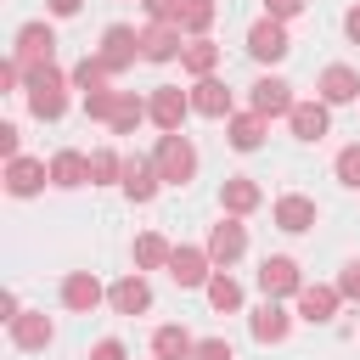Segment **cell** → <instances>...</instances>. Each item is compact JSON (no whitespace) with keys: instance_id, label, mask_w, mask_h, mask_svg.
<instances>
[{"instance_id":"obj_1","label":"cell","mask_w":360,"mask_h":360,"mask_svg":"<svg viewBox=\"0 0 360 360\" xmlns=\"http://www.w3.org/2000/svg\"><path fill=\"white\" fill-rule=\"evenodd\" d=\"M84 112L101 118L112 135H135V124L146 118V101H135V90H90L84 96Z\"/></svg>"},{"instance_id":"obj_2","label":"cell","mask_w":360,"mask_h":360,"mask_svg":"<svg viewBox=\"0 0 360 360\" xmlns=\"http://www.w3.org/2000/svg\"><path fill=\"white\" fill-rule=\"evenodd\" d=\"M28 112H34V118H62V112H68V79H62L56 62L28 68Z\"/></svg>"},{"instance_id":"obj_3","label":"cell","mask_w":360,"mask_h":360,"mask_svg":"<svg viewBox=\"0 0 360 360\" xmlns=\"http://www.w3.org/2000/svg\"><path fill=\"white\" fill-rule=\"evenodd\" d=\"M152 163H158V174L169 180V186H186L191 174H197V146L180 135V129H169L163 141H158V152H152Z\"/></svg>"},{"instance_id":"obj_4","label":"cell","mask_w":360,"mask_h":360,"mask_svg":"<svg viewBox=\"0 0 360 360\" xmlns=\"http://www.w3.org/2000/svg\"><path fill=\"white\" fill-rule=\"evenodd\" d=\"M56 56V34L45 28V22H22L17 28V51H11V62L17 68H45Z\"/></svg>"},{"instance_id":"obj_5","label":"cell","mask_w":360,"mask_h":360,"mask_svg":"<svg viewBox=\"0 0 360 360\" xmlns=\"http://www.w3.org/2000/svg\"><path fill=\"white\" fill-rule=\"evenodd\" d=\"M186 112H191V96H186V90H174V84H158V90H152V101H146V118H152L163 135H169V129H180V124H186Z\"/></svg>"},{"instance_id":"obj_6","label":"cell","mask_w":360,"mask_h":360,"mask_svg":"<svg viewBox=\"0 0 360 360\" xmlns=\"http://www.w3.org/2000/svg\"><path fill=\"white\" fill-rule=\"evenodd\" d=\"M101 62H107V73H124L135 56H141V34L135 28H124V22H112L107 34H101V51H96Z\"/></svg>"},{"instance_id":"obj_7","label":"cell","mask_w":360,"mask_h":360,"mask_svg":"<svg viewBox=\"0 0 360 360\" xmlns=\"http://www.w3.org/2000/svg\"><path fill=\"white\" fill-rule=\"evenodd\" d=\"M180 51H186L180 22H146V28H141V56H146V62H174Z\"/></svg>"},{"instance_id":"obj_8","label":"cell","mask_w":360,"mask_h":360,"mask_svg":"<svg viewBox=\"0 0 360 360\" xmlns=\"http://www.w3.org/2000/svg\"><path fill=\"white\" fill-rule=\"evenodd\" d=\"M248 51H253L259 62H281V56L292 51V39H287V28H281L276 17H264V22L248 28Z\"/></svg>"},{"instance_id":"obj_9","label":"cell","mask_w":360,"mask_h":360,"mask_svg":"<svg viewBox=\"0 0 360 360\" xmlns=\"http://www.w3.org/2000/svg\"><path fill=\"white\" fill-rule=\"evenodd\" d=\"M158 186H163V174H158L152 158H129V163H124V197H129V202H152Z\"/></svg>"},{"instance_id":"obj_10","label":"cell","mask_w":360,"mask_h":360,"mask_svg":"<svg viewBox=\"0 0 360 360\" xmlns=\"http://www.w3.org/2000/svg\"><path fill=\"white\" fill-rule=\"evenodd\" d=\"M242 253H248V231H242L236 219H219V225L208 231V259H214V264H236Z\"/></svg>"},{"instance_id":"obj_11","label":"cell","mask_w":360,"mask_h":360,"mask_svg":"<svg viewBox=\"0 0 360 360\" xmlns=\"http://www.w3.org/2000/svg\"><path fill=\"white\" fill-rule=\"evenodd\" d=\"M208 248H174L169 253V276L180 281V287H208Z\"/></svg>"},{"instance_id":"obj_12","label":"cell","mask_w":360,"mask_h":360,"mask_svg":"<svg viewBox=\"0 0 360 360\" xmlns=\"http://www.w3.org/2000/svg\"><path fill=\"white\" fill-rule=\"evenodd\" d=\"M259 287H264V298H287V292H298L304 281H298V264H292L287 253H276V259L259 264Z\"/></svg>"},{"instance_id":"obj_13","label":"cell","mask_w":360,"mask_h":360,"mask_svg":"<svg viewBox=\"0 0 360 360\" xmlns=\"http://www.w3.org/2000/svg\"><path fill=\"white\" fill-rule=\"evenodd\" d=\"M298 101H292V84L287 79H259L253 84V112H264V118H287Z\"/></svg>"},{"instance_id":"obj_14","label":"cell","mask_w":360,"mask_h":360,"mask_svg":"<svg viewBox=\"0 0 360 360\" xmlns=\"http://www.w3.org/2000/svg\"><path fill=\"white\" fill-rule=\"evenodd\" d=\"M45 180H51L45 163H34V158H6V191H11V197H34Z\"/></svg>"},{"instance_id":"obj_15","label":"cell","mask_w":360,"mask_h":360,"mask_svg":"<svg viewBox=\"0 0 360 360\" xmlns=\"http://www.w3.org/2000/svg\"><path fill=\"white\" fill-rule=\"evenodd\" d=\"M101 298H107V292H101V281H96L90 270H73V276L62 281V304H68L73 315H90V309H96Z\"/></svg>"},{"instance_id":"obj_16","label":"cell","mask_w":360,"mask_h":360,"mask_svg":"<svg viewBox=\"0 0 360 360\" xmlns=\"http://www.w3.org/2000/svg\"><path fill=\"white\" fill-rule=\"evenodd\" d=\"M191 112H202V118H231V90L208 73V79H197L191 84Z\"/></svg>"},{"instance_id":"obj_17","label":"cell","mask_w":360,"mask_h":360,"mask_svg":"<svg viewBox=\"0 0 360 360\" xmlns=\"http://www.w3.org/2000/svg\"><path fill=\"white\" fill-rule=\"evenodd\" d=\"M107 304H112L118 315H146V309H152V287H146L141 276H124V281H112Z\"/></svg>"},{"instance_id":"obj_18","label":"cell","mask_w":360,"mask_h":360,"mask_svg":"<svg viewBox=\"0 0 360 360\" xmlns=\"http://www.w3.org/2000/svg\"><path fill=\"white\" fill-rule=\"evenodd\" d=\"M354 96H360V73L343 68V62H332V68L321 73V101H326V107H343V101H354Z\"/></svg>"},{"instance_id":"obj_19","label":"cell","mask_w":360,"mask_h":360,"mask_svg":"<svg viewBox=\"0 0 360 360\" xmlns=\"http://www.w3.org/2000/svg\"><path fill=\"white\" fill-rule=\"evenodd\" d=\"M287 124H292V135H298V141H321L332 118H326V101H298V107L287 112Z\"/></svg>"},{"instance_id":"obj_20","label":"cell","mask_w":360,"mask_h":360,"mask_svg":"<svg viewBox=\"0 0 360 360\" xmlns=\"http://www.w3.org/2000/svg\"><path fill=\"white\" fill-rule=\"evenodd\" d=\"M84 180H90V158H84V152H56V158H51V186L73 191V186H84Z\"/></svg>"},{"instance_id":"obj_21","label":"cell","mask_w":360,"mask_h":360,"mask_svg":"<svg viewBox=\"0 0 360 360\" xmlns=\"http://www.w3.org/2000/svg\"><path fill=\"white\" fill-rule=\"evenodd\" d=\"M338 287H298V315L304 321H332L338 315Z\"/></svg>"},{"instance_id":"obj_22","label":"cell","mask_w":360,"mask_h":360,"mask_svg":"<svg viewBox=\"0 0 360 360\" xmlns=\"http://www.w3.org/2000/svg\"><path fill=\"white\" fill-rule=\"evenodd\" d=\"M287 326H292V321H287V309H281L276 298H264V304L253 309V338H259V343H281Z\"/></svg>"},{"instance_id":"obj_23","label":"cell","mask_w":360,"mask_h":360,"mask_svg":"<svg viewBox=\"0 0 360 360\" xmlns=\"http://www.w3.org/2000/svg\"><path fill=\"white\" fill-rule=\"evenodd\" d=\"M152 354H158V360H191L197 343H191L186 326H158V332H152Z\"/></svg>"},{"instance_id":"obj_24","label":"cell","mask_w":360,"mask_h":360,"mask_svg":"<svg viewBox=\"0 0 360 360\" xmlns=\"http://www.w3.org/2000/svg\"><path fill=\"white\" fill-rule=\"evenodd\" d=\"M180 62H186V73H197V79H208L214 68H219V45L214 39H186V51H180Z\"/></svg>"},{"instance_id":"obj_25","label":"cell","mask_w":360,"mask_h":360,"mask_svg":"<svg viewBox=\"0 0 360 360\" xmlns=\"http://www.w3.org/2000/svg\"><path fill=\"white\" fill-rule=\"evenodd\" d=\"M276 225L292 231V236L309 231V225H315V202H309V197H281V202H276Z\"/></svg>"},{"instance_id":"obj_26","label":"cell","mask_w":360,"mask_h":360,"mask_svg":"<svg viewBox=\"0 0 360 360\" xmlns=\"http://www.w3.org/2000/svg\"><path fill=\"white\" fill-rule=\"evenodd\" d=\"M225 135H231V146H236V152H253V146L264 141V112H236Z\"/></svg>"},{"instance_id":"obj_27","label":"cell","mask_w":360,"mask_h":360,"mask_svg":"<svg viewBox=\"0 0 360 360\" xmlns=\"http://www.w3.org/2000/svg\"><path fill=\"white\" fill-rule=\"evenodd\" d=\"M11 343L17 349H45L51 343V321L45 315H17L11 321Z\"/></svg>"},{"instance_id":"obj_28","label":"cell","mask_w":360,"mask_h":360,"mask_svg":"<svg viewBox=\"0 0 360 360\" xmlns=\"http://www.w3.org/2000/svg\"><path fill=\"white\" fill-rule=\"evenodd\" d=\"M219 202H225L231 214H253V208H259V186H253L248 174H236V180H225V191H219Z\"/></svg>"},{"instance_id":"obj_29","label":"cell","mask_w":360,"mask_h":360,"mask_svg":"<svg viewBox=\"0 0 360 360\" xmlns=\"http://www.w3.org/2000/svg\"><path fill=\"white\" fill-rule=\"evenodd\" d=\"M208 304H214L219 315H231V309H242V287H236L231 276H208Z\"/></svg>"},{"instance_id":"obj_30","label":"cell","mask_w":360,"mask_h":360,"mask_svg":"<svg viewBox=\"0 0 360 360\" xmlns=\"http://www.w3.org/2000/svg\"><path fill=\"white\" fill-rule=\"evenodd\" d=\"M208 22H214V0H180V28H186L191 39H197Z\"/></svg>"},{"instance_id":"obj_31","label":"cell","mask_w":360,"mask_h":360,"mask_svg":"<svg viewBox=\"0 0 360 360\" xmlns=\"http://www.w3.org/2000/svg\"><path fill=\"white\" fill-rule=\"evenodd\" d=\"M107 79H112V73H107V62H101V56H84V62L73 68V84H79L84 96H90V90H101Z\"/></svg>"},{"instance_id":"obj_32","label":"cell","mask_w":360,"mask_h":360,"mask_svg":"<svg viewBox=\"0 0 360 360\" xmlns=\"http://www.w3.org/2000/svg\"><path fill=\"white\" fill-rule=\"evenodd\" d=\"M169 253H174V248H169L163 236H141V242H135V264H141V270H158V264H169Z\"/></svg>"},{"instance_id":"obj_33","label":"cell","mask_w":360,"mask_h":360,"mask_svg":"<svg viewBox=\"0 0 360 360\" xmlns=\"http://www.w3.org/2000/svg\"><path fill=\"white\" fill-rule=\"evenodd\" d=\"M90 180H124V158L118 152H90Z\"/></svg>"},{"instance_id":"obj_34","label":"cell","mask_w":360,"mask_h":360,"mask_svg":"<svg viewBox=\"0 0 360 360\" xmlns=\"http://www.w3.org/2000/svg\"><path fill=\"white\" fill-rule=\"evenodd\" d=\"M338 180L343 186H360V146H343L338 152Z\"/></svg>"},{"instance_id":"obj_35","label":"cell","mask_w":360,"mask_h":360,"mask_svg":"<svg viewBox=\"0 0 360 360\" xmlns=\"http://www.w3.org/2000/svg\"><path fill=\"white\" fill-rule=\"evenodd\" d=\"M191 360H236V354H231V343H225V338H202Z\"/></svg>"},{"instance_id":"obj_36","label":"cell","mask_w":360,"mask_h":360,"mask_svg":"<svg viewBox=\"0 0 360 360\" xmlns=\"http://www.w3.org/2000/svg\"><path fill=\"white\" fill-rule=\"evenodd\" d=\"M338 292L360 304V259H354V264H343V276H338Z\"/></svg>"},{"instance_id":"obj_37","label":"cell","mask_w":360,"mask_h":360,"mask_svg":"<svg viewBox=\"0 0 360 360\" xmlns=\"http://www.w3.org/2000/svg\"><path fill=\"white\" fill-rule=\"evenodd\" d=\"M298 11H304V0H264V17H276V22H287Z\"/></svg>"},{"instance_id":"obj_38","label":"cell","mask_w":360,"mask_h":360,"mask_svg":"<svg viewBox=\"0 0 360 360\" xmlns=\"http://www.w3.org/2000/svg\"><path fill=\"white\" fill-rule=\"evenodd\" d=\"M90 360H124V343H118V338H101V343L90 349Z\"/></svg>"},{"instance_id":"obj_39","label":"cell","mask_w":360,"mask_h":360,"mask_svg":"<svg viewBox=\"0 0 360 360\" xmlns=\"http://www.w3.org/2000/svg\"><path fill=\"white\" fill-rule=\"evenodd\" d=\"M0 152H6V158H22V152H17V124H0Z\"/></svg>"},{"instance_id":"obj_40","label":"cell","mask_w":360,"mask_h":360,"mask_svg":"<svg viewBox=\"0 0 360 360\" xmlns=\"http://www.w3.org/2000/svg\"><path fill=\"white\" fill-rule=\"evenodd\" d=\"M45 6H51V17H73L84 0H45Z\"/></svg>"},{"instance_id":"obj_41","label":"cell","mask_w":360,"mask_h":360,"mask_svg":"<svg viewBox=\"0 0 360 360\" xmlns=\"http://www.w3.org/2000/svg\"><path fill=\"white\" fill-rule=\"evenodd\" d=\"M343 34L360 45V6H349V17H343Z\"/></svg>"}]
</instances>
